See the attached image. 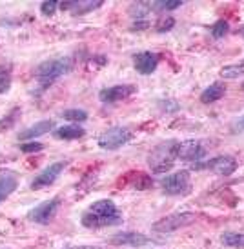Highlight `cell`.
<instances>
[{
    "instance_id": "obj_1",
    "label": "cell",
    "mask_w": 244,
    "mask_h": 249,
    "mask_svg": "<svg viewBox=\"0 0 244 249\" xmlns=\"http://www.w3.org/2000/svg\"><path fill=\"white\" fill-rule=\"evenodd\" d=\"M122 224V213L115 202L102 198L91 204V208L82 214V226L88 229H100Z\"/></svg>"
},
{
    "instance_id": "obj_2",
    "label": "cell",
    "mask_w": 244,
    "mask_h": 249,
    "mask_svg": "<svg viewBox=\"0 0 244 249\" xmlns=\"http://www.w3.org/2000/svg\"><path fill=\"white\" fill-rule=\"evenodd\" d=\"M177 144L179 142H175V140L162 142L157 147H153V151L148 155V164H150V167H151V171L155 175L168 173L175 166V160H177Z\"/></svg>"
},
{
    "instance_id": "obj_3",
    "label": "cell",
    "mask_w": 244,
    "mask_h": 249,
    "mask_svg": "<svg viewBox=\"0 0 244 249\" xmlns=\"http://www.w3.org/2000/svg\"><path fill=\"white\" fill-rule=\"evenodd\" d=\"M71 70H73V60L71 58H55V60H46V62L38 64L35 76L42 88H48L55 80H58L60 76L68 75Z\"/></svg>"
},
{
    "instance_id": "obj_4",
    "label": "cell",
    "mask_w": 244,
    "mask_h": 249,
    "mask_svg": "<svg viewBox=\"0 0 244 249\" xmlns=\"http://www.w3.org/2000/svg\"><path fill=\"white\" fill-rule=\"evenodd\" d=\"M133 133L128 129V127H122V125H113L110 129H106L100 137H98L97 144L98 147H102L106 151H115L122 145H126L130 140H131Z\"/></svg>"
},
{
    "instance_id": "obj_5",
    "label": "cell",
    "mask_w": 244,
    "mask_h": 249,
    "mask_svg": "<svg viewBox=\"0 0 244 249\" xmlns=\"http://www.w3.org/2000/svg\"><path fill=\"white\" fill-rule=\"evenodd\" d=\"M195 220L197 216L193 213H173L161 218V220H157L151 226V229H153L155 233H171V231H177V229L181 228L191 226Z\"/></svg>"
},
{
    "instance_id": "obj_6",
    "label": "cell",
    "mask_w": 244,
    "mask_h": 249,
    "mask_svg": "<svg viewBox=\"0 0 244 249\" xmlns=\"http://www.w3.org/2000/svg\"><path fill=\"white\" fill-rule=\"evenodd\" d=\"M161 187L166 195L177 196V195H184L189 191V173L188 171H177L173 175H166L161 180Z\"/></svg>"
},
{
    "instance_id": "obj_7",
    "label": "cell",
    "mask_w": 244,
    "mask_h": 249,
    "mask_svg": "<svg viewBox=\"0 0 244 249\" xmlns=\"http://www.w3.org/2000/svg\"><path fill=\"white\" fill-rule=\"evenodd\" d=\"M206 147L201 140H184L177 144V159L195 164V162H203V159L206 157Z\"/></svg>"
},
{
    "instance_id": "obj_8",
    "label": "cell",
    "mask_w": 244,
    "mask_h": 249,
    "mask_svg": "<svg viewBox=\"0 0 244 249\" xmlns=\"http://www.w3.org/2000/svg\"><path fill=\"white\" fill-rule=\"evenodd\" d=\"M58 206H60V198H58V196L51 198V200L42 202V204H38L37 208H33L29 211L28 220L46 226V224H49V222L55 218L56 211H58Z\"/></svg>"
},
{
    "instance_id": "obj_9",
    "label": "cell",
    "mask_w": 244,
    "mask_h": 249,
    "mask_svg": "<svg viewBox=\"0 0 244 249\" xmlns=\"http://www.w3.org/2000/svg\"><path fill=\"white\" fill-rule=\"evenodd\" d=\"M133 93H137V88L131 84H122V86H112V88H104L98 93V98L102 104H115L124 98L131 97Z\"/></svg>"
},
{
    "instance_id": "obj_10",
    "label": "cell",
    "mask_w": 244,
    "mask_h": 249,
    "mask_svg": "<svg viewBox=\"0 0 244 249\" xmlns=\"http://www.w3.org/2000/svg\"><path fill=\"white\" fill-rule=\"evenodd\" d=\"M66 166H68L66 160H58V162H55V164L48 166L42 173H38V177H35L33 182H31V189H42V187L51 186V184L58 178V175L66 169Z\"/></svg>"
},
{
    "instance_id": "obj_11",
    "label": "cell",
    "mask_w": 244,
    "mask_h": 249,
    "mask_svg": "<svg viewBox=\"0 0 244 249\" xmlns=\"http://www.w3.org/2000/svg\"><path fill=\"white\" fill-rule=\"evenodd\" d=\"M206 169H209L211 173L219 175V177H230L237 171V160L230 155H219L209 162H206Z\"/></svg>"
},
{
    "instance_id": "obj_12",
    "label": "cell",
    "mask_w": 244,
    "mask_h": 249,
    "mask_svg": "<svg viewBox=\"0 0 244 249\" xmlns=\"http://www.w3.org/2000/svg\"><path fill=\"white\" fill-rule=\"evenodd\" d=\"M102 6V0H68V2H60V9L68 11L71 15H86L90 11H95Z\"/></svg>"
},
{
    "instance_id": "obj_13",
    "label": "cell",
    "mask_w": 244,
    "mask_h": 249,
    "mask_svg": "<svg viewBox=\"0 0 244 249\" xmlns=\"http://www.w3.org/2000/svg\"><path fill=\"white\" fill-rule=\"evenodd\" d=\"M110 242L113 246H130V248H142L151 244V238L142 233H133V231H124V233H117Z\"/></svg>"
},
{
    "instance_id": "obj_14",
    "label": "cell",
    "mask_w": 244,
    "mask_h": 249,
    "mask_svg": "<svg viewBox=\"0 0 244 249\" xmlns=\"http://www.w3.org/2000/svg\"><path fill=\"white\" fill-rule=\"evenodd\" d=\"M133 60H135V70L139 71L140 75H151L157 70L161 56L151 51H142L133 56Z\"/></svg>"
},
{
    "instance_id": "obj_15",
    "label": "cell",
    "mask_w": 244,
    "mask_h": 249,
    "mask_svg": "<svg viewBox=\"0 0 244 249\" xmlns=\"http://www.w3.org/2000/svg\"><path fill=\"white\" fill-rule=\"evenodd\" d=\"M55 129V120H40V122H37L33 124L31 127L28 129H24V131L19 135V139L20 140H35L42 135H46V133H51Z\"/></svg>"
},
{
    "instance_id": "obj_16",
    "label": "cell",
    "mask_w": 244,
    "mask_h": 249,
    "mask_svg": "<svg viewBox=\"0 0 244 249\" xmlns=\"http://www.w3.org/2000/svg\"><path fill=\"white\" fill-rule=\"evenodd\" d=\"M224 95H226V86H224L223 82H213L211 86H208V88L203 91L201 102H203V104H213L217 100H221Z\"/></svg>"
},
{
    "instance_id": "obj_17",
    "label": "cell",
    "mask_w": 244,
    "mask_h": 249,
    "mask_svg": "<svg viewBox=\"0 0 244 249\" xmlns=\"http://www.w3.org/2000/svg\"><path fill=\"white\" fill-rule=\"evenodd\" d=\"M55 139L58 140H77V139H82L86 131H84L82 127L78 124H70V125H62V127H58L55 129Z\"/></svg>"
},
{
    "instance_id": "obj_18",
    "label": "cell",
    "mask_w": 244,
    "mask_h": 249,
    "mask_svg": "<svg viewBox=\"0 0 244 249\" xmlns=\"http://www.w3.org/2000/svg\"><path fill=\"white\" fill-rule=\"evenodd\" d=\"M17 186H19V182H17V178H15L13 175L0 177V202L6 200L7 196L17 189Z\"/></svg>"
},
{
    "instance_id": "obj_19",
    "label": "cell",
    "mask_w": 244,
    "mask_h": 249,
    "mask_svg": "<svg viewBox=\"0 0 244 249\" xmlns=\"http://www.w3.org/2000/svg\"><path fill=\"white\" fill-rule=\"evenodd\" d=\"M151 11V7H150V2H135L130 6L128 9V13L131 15L133 18H137V20H146V15Z\"/></svg>"
},
{
    "instance_id": "obj_20",
    "label": "cell",
    "mask_w": 244,
    "mask_h": 249,
    "mask_svg": "<svg viewBox=\"0 0 244 249\" xmlns=\"http://www.w3.org/2000/svg\"><path fill=\"white\" fill-rule=\"evenodd\" d=\"M244 75V58L239 64H231V66H224L221 70V76L223 78H228V80H233V78H239V76Z\"/></svg>"
},
{
    "instance_id": "obj_21",
    "label": "cell",
    "mask_w": 244,
    "mask_h": 249,
    "mask_svg": "<svg viewBox=\"0 0 244 249\" xmlns=\"http://www.w3.org/2000/svg\"><path fill=\"white\" fill-rule=\"evenodd\" d=\"M181 6L182 0H157V2H150L151 11H173V9Z\"/></svg>"
},
{
    "instance_id": "obj_22",
    "label": "cell",
    "mask_w": 244,
    "mask_h": 249,
    "mask_svg": "<svg viewBox=\"0 0 244 249\" xmlns=\"http://www.w3.org/2000/svg\"><path fill=\"white\" fill-rule=\"evenodd\" d=\"M221 240L228 248H244V233H224Z\"/></svg>"
},
{
    "instance_id": "obj_23",
    "label": "cell",
    "mask_w": 244,
    "mask_h": 249,
    "mask_svg": "<svg viewBox=\"0 0 244 249\" xmlns=\"http://www.w3.org/2000/svg\"><path fill=\"white\" fill-rule=\"evenodd\" d=\"M11 82H13L11 70L9 68H2L0 70V95H4V93L11 89Z\"/></svg>"
},
{
    "instance_id": "obj_24",
    "label": "cell",
    "mask_w": 244,
    "mask_h": 249,
    "mask_svg": "<svg viewBox=\"0 0 244 249\" xmlns=\"http://www.w3.org/2000/svg\"><path fill=\"white\" fill-rule=\"evenodd\" d=\"M62 118L78 124V122H86V120H88V113L84 109H68L62 113Z\"/></svg>"
},
{
    "instance_id": "obj_25",
    "label": "cell",
    "mask_w": 244,
    "mask_h": 249,
    "mask_svg": "<svg viewBox=\"0 0 244 249\" xmlns=\"http://www.w3.org/2000/svg\"><path fill=\"white\" fill-rule=\"evenodd\" d=\"M228 29H230V26H228V22L224 20V18H221V20H217L213 26H211V36L213 38H223L226 33H228Z\"/></svg>"
},
{
    "instance_id": "obj_26",
    "label": "cell",
    "mask_w": 244,
    "mask_h": 249,
    "mask_svg": "<svg viewBox=\"0 0 244 249\" xmlns=\"http://www.w3.org/2000/svg\"><path fill=\"white\" fill-rule=\"evenodd\" d=\"M20 117V109L19 107H15L7 117H4L0 120V131H4V129H9V127H13L15 122H17V118Z\"/></svg>"
},
{
    "instance_id": "obj_27",
    "label": "cell",
    "mask_w": 244,
    "mask_h": 249,
    "mask_svg": "<svg viewBox=\"0 0 244 249\" xmlns=\"http://www.w3.org/2000/svg\"><path fill=\"white\" fill-rule=\"evenodd\" d=\"M175 26V18L173 17H161L157 24H155V29L159 31V33H166V31H171Z\"/></svg>"
},
{
    "instance_id": "obj_28",
    "label": "cell",
    "mask_w": 244,
    "mask_h": 249,
    "mask_svg": "<svg viewBox=\"0 0 244 249\" xmlns=\"http://www.w3.org/2000/svg\"><path fill=\"white\" fill-rule=\"evenodd\" d=\"M58 6H60V2H56V0H46V2L40 4V11L46 17H53L56 13V9H58Z\"/></svg>"
},
{
    "instance_id": "obj_29",
    "label": "cell",
    "mask_w": 244,
    "mask_h": 249,
    "mask_svg": "<svg viewBox=\"0 0 244 249\" xmlns=\"http://www.w3.org/2000/svg\"><path fill=\"white\" fill-rule=\"evenodd\" d=\"M133 186L142 191V189H148V187L153 186V180H150V177H146L144 173H139L137 175V178H135V184H133Z\"/></svg>"
},
{
    "instance_id": "obj_30",
    "label": "cell",
    "mask_w": 244,
    "mask_h": 249,
    "mask_svg": "<svg viewBox=\"0 0 244 249\" xmlns=\"http://www.w3.org/2000/svg\"><path fill=\"white\" fill-rule=\"evenodd\" d=\"M44 149V144H40V142H24V144H20V151L22 153H38Z\"/></svg>"
},
{
    "instance_id": "obj_31",
    "label": "cell",
    "mask_w": 244,
    "mask_h": 249,
    "mask_svg": "<svg viewBox=\"0 0 244 249\" xmlns=\"http://www.w3.org/2000/svg\"><path fill=\"white\" fill-rule=\"evenodd\" d=\"M148 28H150V22L148 20H137L133 22L131 31H142V29H148Z\"/></svg>"
},
{
    "instance_id": "obj_32",
    "label": "cell",
    "mask_w": 244,
    "mask_h": 249,
    "mask_svg": "<svg viewBox=\"0 0 244 249\" xmlns=\"http://www.w3.org/2000/svg\"><path fill=\"white\" fill-rule=\"evenodd\" d=\"M181 106L177 104L175 100H166V102H162V109L164 111H179Z\"/></svg>"
},
{
    "instance_id": "obj_33",
    "label": "cell",
    "mask_w": 244,
    "mask_h": 249,
    "mask_svg": "<svg viewBox=\"0 0 244 249\" xmlns=\"http://www.w3.org/2000/svg\"><path fill=\"white\" fill-rule=\"evenodd\" d=\"M233 131H244V117H241L237 120V122H235V124H233Z\"/></svg>"
},
{
    "instance_id": "obj_34",
    "label": "cell",
    "mask_w": 244,
    "mask_h": 249,
    "mask_svg": "<svg viewBox=\"0 0 244 249\" xmlns=\"http://www.w3.org/2000/svg\"><path fill=\"white\" fill-rule=\"evenodd\" d=\"M68 249H102L97 246H77V248H68Z\"/></svg>"
},
{
    "instance_id": "obj_35",
    "label": "cell",
    "mask_w": 244,
    "mask_h": 249,
    "mask_svg": "<svg viewBox=\"0 0 244 249\" xmlns=\"http://www.w3.org/2000/svg\"><path fill=\"white\" fill-rule=\"evenodd\" d=\"M239 33H241V36H243V38H244V26H243V28H241V29H239Z\"/></svg>"
},
{
    "instance_id": "obj_36",
    "label": "cell",
    "mask_w": 244,
    "mask_h": 249,
    "mask_svg": "<svg viewBox=\"0 0 244 249\" xmlns=\"http://www.w3.org/2000/svg\"><path fill=\"white\" fill-rule=\"evenodd\" d=\"M243 91H244V82H243Z\"/></svg>"
}]
</instances>
